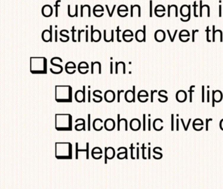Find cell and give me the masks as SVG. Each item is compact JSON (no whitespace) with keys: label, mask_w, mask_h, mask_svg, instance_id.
<instances>
[{"label":"cell","mask_w":223,"mask_h":189,"mask_svg":"<svg viewBox=\"0 0 223 189\" xmlns=\"http://www.w3.org/2000/svg\"><path fill=\"white\" fill-rule=\"evenodd\" d=\"M55 120L56 130L71 131L72 130V117L70 114H56Z\"/></svg>","instance_id":"obj_1"},{"label":"cell","mask_w":223,"mask_h":189,"mask_svg":"<svg viewBox=\"0 0 223 189\" xmlns=\"http://www.w3.org/2000/svg\"><path fill=\"white\" fill-rule=\"evenodd\" d=\"M56 100L59 103H70L72 100V88L70 86H56Z\"/></svg>","instance_id":"obj_2"},{"label":"cell","mask_w":223,"mask_h":189,"mask_svg":"<svg viewBox=\"0 0 223 189\" xmlns=\"http://www.w3.org/2000/svg\"><path fill=\"white\" fill-rule=\"evenodd\" d=\"M56 158L57 159H71L72 145L70 143H56Z\"/></svg>","instance_id":"obj_3"},{"label":"cell","mask_w":223,"mask_h":189,"mask_svg":"<svg viewBox=\"0 0 223 189\" xmlns=\"http://www.w3.org/2000/svg\"><path fill=\"white\" fill-rule=\"evenodd\" d=\"M30 72L32 74L46 73V59L45 57H31Z\"/></svg>","instance_id":"obj_4"},{"label":"cell","mask_w":223,"mask_h":189,"mask_svg":"<svg viewBox=\"0 0 223 189\" xmlns=\"http://www.w3.org/2000/svg\"><path fill=\"white\" fill-rule=\"evenodd\" d=\"M146 26H143V30H138L136 33V39L139 42H145L146 37Z\"/></svg>","instance_id":"obj_5"},{"label":"cell","mask_w":223,"mask_h":189,"mask_svg":"<svg viewBox=\"0 0 223 189\" xmlns=\"http://www.w3.org/2000/svg\"><path fill=\"white\" fill-rule=\"evenodd\" d=\"M91 30H92V33H91V42H99L101 40L102 37L100 31H99L98 30H93V26H91Z\"/></svg>","instance_id":"obj_6"},{"label":"cell","mask_w":223,"mask_h":189,"mask_svg":"<svg viewBox=\"0 0 223 189\" xmlns=\"http://www.w3.org/2000/svg\"><path fill=\"white\" fill-rule=\"evenodd\" d=\"M51 30H45L42 33V39L45 42H49V41L52 42V26L51 25Z\"/></svg>","instance_id":"obj_7"},{"label":"cell","mask_w":223,"mask_h":189,"mask_svg":"<svg viewBox=\"0 0 223 189\" xmlns=\"http://www.w3.org/2000/svg\"><path fill=\"white\" fill-rule=\"evenodd\" d=\"M104 98L106 102L112 103L115 99V93L113 91L108 90L104 94Z\"/></svg>","instance_id":"obj_8"},{"label":"cell","mask_w":223,"mask_h":189,"mask_svg":"<svg viewBox=\"0 0 223 189\" xmlns=\"http://www.w3.org/2000/svg\"><path fill=\"white\" fill-rule=\"evenodd\" d=\"M104 126L106 130L108 131H112L113 130L115 127V122L114 119L111 118L107 119L104 123Z\"/></svg>","instance_id":"obj_9"},{"label":"cell","mask_w":223,"mask_h":189,"mask_svg":"<svg viewBox=\"0 0 223 189\" xmlns=\"http://www.w3.org/2000/svg\"><path fill=\"white\" fill-rule=\"evenodd\" d=\"M155 38L158 42H162L166 39L165 32L162 30H158L155 34Z\"/></svg>","instance_id":"obj_10"},{"label":"cell","mask_w":223,"mask_h":189,"mask_svg":"<svg viewBox=\"0 0 223 189\" xmlns=\"http://www.w3.org/2000/svg\"><path fill=\"white\" fill-rule=\"evenodd\" d=\"M134 91H131V90H128L125 93V99L128 103L134 102L135 101V86L133 87Z\"/></svg>","instance_id":"obj_11"},{"label":"cell","mask_w":223,"mask_h":189,"mask_svg":"<svg viewBox=\"0 0 223 189\" xmlns=\"http://www.w3.org/2000/svg\"><path fill=\"white\" fill-rule=\"evenodd\" d=\"M130 127L131 130H132L133 131L139 130L141 127V122L139 119L136 118L131 119L130 124Z\"/></svg>","instance_id":"obj_12"},{"label":"cell","mask_w":223,"mask_h":189,"mask_svg":"<svg viewBox=\"0 0 223 189\" xmlns=\"http://www.w3.org/2000/svg\"><path fill=\"white\" fill-rule=\"evenodd\" d=\"M65 70L69 74H73L72 72L75 73L76 72V65L73 62H69L65 65Z\"/></svg>","instance_id":"obj_13"},{"label":"cell","mask_w":223,"mask_h":189,"mask_svg":"<svg viewBox=\"0 0 223 189\" xmlns=\"http://www.w3.org/2000/svg\"><path fill=\"white\" fill-rule=\"evenodd\" d=\"M42 14L43 15L44 17H45V15H46V12H47V15H46V17H51V16L52 15V12H53V10H52V7H51V5H46L45 6H43V8H42Z\"/></svg>","instance_id":"obj_14"},{"label":"cell","mask_w":223,"mask_h":189,"mask_svg":"<svg viewBox=\"0 0 223 189\" xmlns=\"http://www.w3.org/2000/svg\"><path fill=\"white\" fill-rule=\"evenodd\" d=\"M115 155V150L113 147L105 148V156L108 159L111 160Z\"/></svg>","instance_id":"obj_15"},{"label":"cell","mask_w":223,"mask_h":189,"mask_svg":"<svg viewBox=\"0 0 223 189\" xmlns=\"http://www.w3.org/2000/svg\"><path fill=\"white\" fill-rule=\"evenodd\" d=\"M103 122L102 119L97 118L93 122V127L96 131H101L103 129L102 124Z\"/></svg>","instance_id":"obj_16"},{"label":"cell","mask_w":223,"mask_h":189,"mask_svg":"<svg viewBox=\"0 0 223 189\" xmlns=\"http://www.w3.org/2000/svg\"><path fill=\"white\" fill-rule=\"evenodd\" d=\"M75 98L77 102H78V103H81L83 101L84 102V92L81 90L77 91V92L75 93Z\"/></svg>","instance_id":"obj_17"},{"label":"cell","mask_w":223,"mask_h":189,"mask_svg":"<svg viewBox=\"0 0 223 189\" xmlns=\"http://www.w3.org/2000/svg\"><path fill=\"white\" fill-rule=\"evenodd\" d=\"M176 98L179 102H184L187 99V93L184 91H178L176 95Z\"/></svg>","instance_id":"obj_18"},{"label":"cell","mask_w":223,"mask_h":189,"mask_svg":"<svg viewBox=\"0 0 223 189\" xmlns=\"http://www.w3.org/2000/svg\"><path fill=\"white\" fill-rule=\"evenodd\" d=\"M102 150L99 147H95L94 149H93L92 151V156L93 157L94 159H96V155H98L100 157H102Z\"/></svg>","instance_id":"obj_19"},{"label":"cell","mask_w":223,"mask_h":189,"mask_svg":"<svg viewBox=\"0 0 223 189\" xmlns=\"http://www.w3.org/2000/svg\"><path fill=\"white\" fill-rule=\"evenodd\" d=\"M117 158L118 159H124L128 158H127V149H126L124 152H121L117 154Z\"/></svg>","instance_id":"obj_20"},{"label":"cell","mask_w":223,"mask_h":189,"mask_svg":"<svg viewBox=\"0 0 223 189\" xmlns=\"http://www.w3.org/2000/svg\"><path fill=\"white\" fill-rule=\"evenodd\" d=\"M203 7V6L202 5V1L200 0V17H202V9Z\"/></svg>","instance_id":"obj_21"},{"label":"cell","mask_w":223,"mask_h":189,"mask_svg":"<svg viewBox=\"0 0 223 189\" xmlns=\"http://www.w3.org/2000/svg\"><path fill=\"white\" fill-rule=\"evenodd\" d=\"M196 7H197L196 1H194V17H198V16L197 14H196Z\"/></svg>","instance_id":"obj_22"},{"label":"cell","mask_w":223,"mask_h":189,"mask_svg":"<svg viewBox=\"0 0 223 189\" xmlns=\"http://www.w3.org/2000/svg\"><path fill=\"white\" fill-rule=\"evenodd\" d=\"M60 1H60V0H58V1H56V5H55V6H56V17H58V7H59V5H58V3L60 2Z\"/></svg>","instance_id":"obj_23"},{"label":"cell","mask_w":223,"mask_h":189,"mask_svg":"<svg viewBox=\"0 0 223 189\" xmlns=\"http://www.w3.org/2000/svg\"><path fill=\"white\" fill-rule=\"evenodd\" d=\"M153 10V1L152 0H150V17H153V12H152V11Z\"/></svg>","instance_id":"obj_24"},{"label":"cell","mask_w":223,"mask_h":189,"mask_svg":"<svg viewBox=\"0 0 223 189\" xmlns=\"http://www.w3.org/2000/svg\"><path fill=\"white\" fill-rule=\"evenodd\" d=\"M209 32H210V30H209V26H208V27H207V29H206V32H207V40H208V42H210V40H209Z\"/></svg>","instance_id":"obj_25"},{"label":"cell","mask_w":223,"mask_h":189,"mask_svg":"<svg viewBox=\"0 0 223 189\" xmlns=\"http://www.w3.org/2000/svg\"><path fill=\"white\" fill-rule=\"evenodd\" d=\"M215 26L214 25L213 26V42H215V34L216 33L215 30Z\"/></svg>","instance_id":"obj_26"},{"label":"cell","mask_w":223,"mask_h":189,"mask_svg":"<svg viewBox=\"0 0 223 189\" xmlns=\"http://www.w3.org/2000/svg\"><path fill=\"white\" fill-rule=\"evenodd\" d=\"M73 32H72V40H73V41L74 42H76V40H75V30H74V26L73 27Z\"/></svg>","instance_id":"obj_27"},{"label":"cell","mask_w":223,"mask_h":189,"mask_svg":"<svg viewBox=\"0 0 223 189\" xmlns=\"http://www.w3.org/2000/svg\"><path fill=\"white\" fill-rule=\"evenodd\" d=\"M199 30H193L192 31V42H194V37H195V33L198 32Z\"/></svg>","instance_id":"obj_28"},{"label":"cell","mask_w":223,"mask_h":189,"mask_svg":"<svg viewBox=\"0 0 223 189\" xmlns=\"http://www.w3.org/2000/svg\"><path fill=\"white\" fill-rule=\"evenodd\" d=\"M117 40H118V42H121V40H119V32H120V30H119V27L118 26L117 27Z\"/></svg>","instance_id":"obj_29"},{"label":"cell","mask_w":223,"mask_h":189,"mask_svg":"<svg viewBox=\"0 0 223 189\" xmlns=\"http://www.w3.org/2000/svg\"><path fill=\"white\" fill-rule=\"evenodd\" d=\"M84 30H81V31L78 30V42H80V41H81V33L82 32H84Z\"/></svg>","instance_id":"obj_30"},{"label":"cell","mask_w":223,"mask_h":189,"mask_svg":"<svg viewBox=\"0 0 223 189\" xmlns=\"http://www.w3.org/2000/svg\"><path fill=\"white\" fill-rule=\"evenodd\" d=\"M221 12H222V6L221 5H219V17H222V13H221Z\"/></svg>","instance_id":"obj_31"},{"label":"cell","mask_w":223,"mask_h":189,"mask_svg":"<svg viewBox=\"0 0 223 189\" xmlns=\"http://www.w3.org/2000/svg\"><path fill=\"white\" fill-rule=\"evenodd\" d=\"M90 115L89 114V131L90 130Z\"/></svg>","instance_id":"obj_32"},{"label":"cell","mask_w":223,"mask_h":189,"mask_svg":"<svg viewBox=\"0 0 223 189\" xmlns=\"http://www.w3.org/2000/svg\"><path fill=\"white\" fill-rule=\"evenodd\" d=\"M120 92H121V91H118V102L119 103V102H120Z\"/></svg>","instance_id":"obj_33"},{"label":"cell","mask_w":223,"mask_h":189,"mask_svg":"<svg viewBox=\"0 0 223 189\" xmlns=\"http://www.w3.org/2000/svg\"><path fill=\"white\" fill-rule=\"evenodd\" d=\"M112 67H113V62H111V74L113 73V68H112Z\"/></svg>","instance_id":"obj_34"},{"label":"cell","mask_w":223,"mask_h":189,"mask_svg":"<svg viewBox=\"0 0 223 189\" xmlns=\"http://www.w3.org/2000/svg\"><path fill=\"white\" fill-rule=\"evenodd\" d=\"M56 42H57V30H56Z\"/></svg>","instance_id":"obj_35"},{"label":"cell","mask_w":223,"mask_h":189,"mask_svg":"<svg viewBox=\"0 0 223 189\" xmlns=\"http://www.w3.org/2000/svg\"><path fill=\"white\" fill-rule=\"evenodd\" d=\"M86 42H88V30H86Z\"/></svg>","instance_id":"obj_36"}]
</instances>
